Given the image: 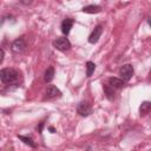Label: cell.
<instances>
[{"label": "cell", "mask_w": 151, "mask_h": 151, "mask_svg": "<svg viewBox=\"0 0 151 151\" xmlns=\"http://www.w3.org/2000/svg\"><path fill=\"white\" fill-rule=\"evenodd\" d=\"M19 79V72L14 68L6 67L0 70V80L5 84H14Z\"/></svg>", "instance_id": "6da1fadb"}, {"label": "cell", "mask_w": 151, "mask_h": 151, "mask_svg": "<svg viewBox=\"0 0 151 151\" xmlns=\"http://www.w3.org/2000/svg\"><path fill=\"white\" fill-rule=\"evenodd\" d=\"M103 88H104V92H105V96L107 97V99H110V100H112L113 98H114V92H113V90L109 86V85H104L103 86Z\"/></svg>", "instance_id": "9a60e30c"}, {"label": "cell", "mask_w": 151, "mask_h": 151, "mask_svg": "<svg viewBox=\"0 0 151 151\" xmlns=\"http://www.w3.org/2000/svg\"><path fill=\"white\" fill-rule=\"evenodd\" d=\"M101 11L100 6H97V5H88V6H85L83 8V12L84 13H90V14H94V13H99Z\"/></svg>", "instance_id": "8fae6325"}, {"label": "cell", "mask_w": 151, "mask_h": 151, "mask_svg": "<svg viewBox=\"0 0 151 151\" xmlns=\"http://www.w3.org/2000/svg\"><path fill=\"white\" fill-rule=\"evenodd\" d=\"M150 110H151V103L150 101H143L140 104V106H139V113H140V116L147 114L150 112Z\"/></svg>", "instance_id": "7c38bea8"}, {"label": "cell", "mask_w": 151, "mask_h": 151, "mask_svg": "<svg viewBox=\"0 0 151 151\" xmlns=\"http://www.w3.org/2000/svg\"><path fill=\"white\" fill-rule=\"evenodd\" d=\"M133 66L131 65V64H125V65H123L122 67H120V70H119V74H120V79L123 80V81H129L131 78H132V76H133Z\"/></svg>", "instance_id": "7a4b0ae2"}, {"label": "cell", "mask_w": 151, "mask_h": 151, "mask_svg": "<svg viewBox=\"0 0 151 151\" xmlns=\"http://www.w3.org/2000/svg\"><path fill=\"white\" fill-rule=\"evenodd\" d=\"M26 48V42L24 40V38H19V39H15L13 42H12V46H11V50L13 53H21L24 52V50Z\"/></svg>", "instance_id": "5b68a950"}, {"label": "cell", "mask_w": 151, "mask_h": 151, "mask_svg": "<svg viewBox=\"0 0 151 151\" xmlns=\"http://www.w3.org/2000/svg\"><path fill=\"white\" fill-rule=\"evenodd\" d=\"M42 126H44V123H40V125H39V127H38V131L41 133V131H42Z\"/></svg>", "instance_id": "e0dca14e"}, {"label": "cell", "mask_w": 151, "mask_h": 151, "mask_svg": "<svg viewBox=\"0 0 151 151\" xmlns=\"http://www.w3.org/2000/svg\"><path fill=\"white\" fill-rule=\"evenodd\" d=\"M48 130H50L52 133H54V132H55V129H54L53 126H50V127H48Z\"/></svg>", "instance_id": "ac0fdd59"}, {"label": "cell", "mask_w": 151, "mask_h": 151, "mask_svg": "<svg viewBox=\"0 0 151 151\" xmlns=\"http://www.w3.org/2000/svg\"><path fill=\"white\" fill-rule=\"evenodd\" d=\"M94 70H96V64L92 63V61H87L86 63V76L91 77L92 73L94 72Z\"/></svg>", "instance_id": "5bb4252c"}, {"label": "cell", "mask_w": 151, "mask_h": 151, "mask_svg": "<svg viewBox=\"0 0 151 151\" xmlns=\"http://www.w3.org/2000/svg\"><path fill=\"white\" fill-rule=\"evenodd\" d=\"M107 85L112 88V90H119L124 86V81L120 79V78H117V77H111L109 78L107 80Z\"/></svg>", "instance_id": "ba28073f"}, {"label": "cell", "mask_w": 151, "mask_h": 151, "mask_svg": "<svg viewBox=\"0 0 151 151\" xmlns=\"http://www.w3.org/2000/svg\"><path fill=\"white\" fill-rule=\"evenodd\" d=\"M73 24H74V20L71 19V18H66V19H64L61 21V32H63L64 35H67L70 33Z\"/></svg>", "instance_id": "9c48e42d"}, {"label": "cell", "mask_w": 151, "mask_h": 151, "mask_svg": "<svg viewBox=\"0 0 151 151\" xmlns=\"http://www.w3.org/2000/svg\"><path fill=\"white\" fill-rule=\"evenodd\" d=\"M53 46H54L57 50L65 52V51H67V50L71 48V42H70V40H68L67 38L61 37V38H57V39L53 41Z\"/></svg>", "instance_id": "3957f363"}, {"label": "cell", "mask_w": 151, "mask_h": 151, "mask_svg": "<svg viewBox=\"0 0 151 151\" xmlns=\"http://www.w3.org/2000/svg\"><path fill=\"white\" fill-rule=\"evenodd\" d=\"M53 78H54V67L50 66V67H47V70L44 73V80H45V83H51L53 80Z\"/></svg>", "instance_id": "30bf717a"}, {"label": "cell", "mask_w": 151, "mask_h": 151, "mask_svg": "<svg viewBox=\"0 0 151 151\" xmlns=\"http://www.w3.org/2000/svg\"><path fill=\"white\" fill-rule=\"evenodd\" d=\"M4 58H5V51L0 47V64L4 61Z\"/></svg>", "instance_id": "2e32d148"}, {"label": "cell", "mask_w": 151, "mask_h": 151, "mask_svg": "<svg viewBox=\"0 0 151 151\" xmlns=\"http://www.w3.org/2000/svg\"><path fill=\"white\" fill-rule=\"evenodd\" d=\"M101 33H103V26L101 25H97L94 27V29L92 31V33L90 34V37H88V42L90 44H96L99 40Z\"/></svg>", "instance_id": "8992f818"}, {"label": "cell", "mask_w": 151, "mask_h": 151, "mask_svg": "<svg viewBox=\"0 0 151 151\" xmlns=\"http://www.w3.org/2000/svg\"><path fill=\"white\" fill-rule=\"evenodd\" d=\"M60 96H61L60 90L54 85H50L45 92V99H52V98H57Z\"/></svg>", "instance_id": "52a82bcc"}, {"label": "cell", "mask_w": 151, "mask_h": 151, "mask_svg": "<svg viewBox=\"0 0 151 151\" xmlns=\"http://www.w3.org/2000/svg\"><path fill=\"white\" fill-rule=\"evenodd\" d=\"M18 138L20 139V140H22L26 145H28V146H31V147H37V144L34 143V140L31 138V137H27V136H18Z\"/></svg>", "instance_id": "4fadbf2b"}, {"label": "cell", "mask_w": 151, "mask_h": 151, "mask_svg": "<svg viewBox=\"0 0 151 151\" xmlns=\"http://www.w3.org/2000/svg\"><path fill=\"white\" fill-rule=\"evenodd\" d=\"M77 112L83 117H87L92 113V106L87 101H80L77 106Z\"/></svg>", "instance_id": "277c9868"}]
</instances>
